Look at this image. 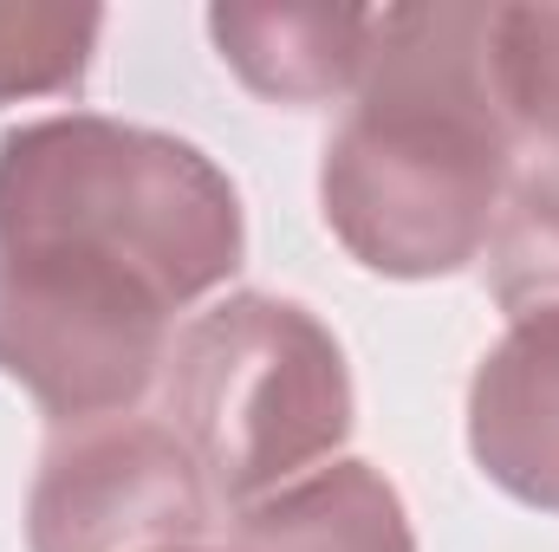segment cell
Returning a JSON list of instances; mask_svg holds the SVG:
<instances>
[{
  "label": "cell",
  "mask_w": 559,
  "mask_h": 552,
  "mask_svg": "<svg viewBox=\"0 0 559 552\" xmlns=\"http://www.w3.org/2000/svg\"><path fill=\"white\" fill-rule=\"evenodd\" d=\"M514 156L495 7H378L371 65L319 163V208L338 248L384 279L462 274L495 241Z\"/></svg>",
  "instance_id": "1"
},
{
  "label": "cell",
  "mask_w": 559,
  "mask_h": 552,
  "mask_svg": "<svg viewBox=\"0 0 559 552\" xmlns=\"http://www.w3.org/2000/svg\"><path fill=\"white\" fill-rule=\"evenodd\" d=\"M248 254L235 182L195 143L59 111L0 137V261L189 312Z\"/></svg>",
  "instance_id": "2"
},
{
  "label": "cell",
  "mask_w": 559,
  "mask_h": 552,
  "mask_svg": "<svg viewBox=\"0 0 559 552\" xmlns=\"http://www.w3.org/2000/svg\"><path fill=\"white\" fill-rule=\"evenodd\" d=\"M163 422L235 507L338 461L352 371L338 338L274 292H228L195 312L163 358Z\"/></svg>",
  "instance_id": "3"
},
{
  "label": "cell",
  "mask_w": 559,
  "mask_h": 552,
  "mask_svg": "<svg viewBox=\"0 0 559 552\" xmlns=\"http://www.w3.org/2000/svg\"><path fill=\"white\" fill-rule=\"evenodd\" d=\"M215 488L169 422L105 416L46 442L26 494L33 552H176L209 540Z\"/></svg>",
  "instance_id": "4"
},
{
  "label": "cell",
  "mask_w": 559,
  "mask_h": 552,
  "mask_svg": "<svg viewBox=\"0 0 559 552\" xmlns=\"http://www.w3.org/2000/svg\"><path fill=\"white\" fill-rule=\"evenodd\" d=\"M163 312L0 261V377H13L59 429L131 416L163 377Z\"/></svg>",
  "instance_id": "5"
},
{
  "label": "cell",
  "mask_w": 559,
  "mask_h": 552,
  "mask_svg": "<svg viewBox=\"0 0 559 552\" xmlns=\"http://www.w3.org/2000/svg\"><path fill=\"white\" fill-rule=\"evenodd\" d=\"M468 455L521 507L559 514V312L508 319L468 384Z\"/></svg>",
  "instance_id": "6"
},
{
  "label": "cell",
  "mask_w": 559,
  "mask_h": 552,
  "mask_svg": "<svg viewBox=\"0 0 559 552\" xmlns=\"http://www.w3.org/2000/svg\"><path fill=\"white\" fill-rule=\"evenodd\" d=\"M222 65L274 105H332L358 92L378 39V7H215Z\"/></svg>",
  "instance_id": "7"
},
{
  "label": "cell",
  "mask_w": 559,
  "mask_h": 552,
  "mask_svg": "<svg viewBox=\"0 0 559 552\" xmlns=\"http://www.w3.org/2000/svg\"><path fill=\"white\" fill-rule=\"evenodd\" d=\"M228 552H417L404 494L371 461H325L248 501Z\"/></svg>",
  "instance_id": "8"
},
{
  "label": "cell",
  "mask_w": 559,
  "mask_h": 552,
  "mask_svg": "<svg viewBox=\"0 0 559 552\" xmlns=\"http://www.w3.org/2000/svg\"><path fill=\"white\" fill-rule=\"evenodd\" d=\"M488 286L508 319L559 312V163L514 169L488 241Z\"/></svg>",
  "instance_id": "9"
},
{
  "label": "cell",
  "mask_w": 559,
  "mask_h": 552,
  "mask_svg": "<svg viewBox=\"0 0 559 552\" xmlns=\"http://www.w3.org/2000/svg\"><path fill=\"white\" fill-rule=\"evenodd\" d=\"M105 33V7L0 0V105L79 92Z\"/></svg>",
  "instance_id": "10"
},
{
  "label": "cell",
  "mask_w": 559,
  "mask_h": 552,
  "mask_svg": "<svg viewBox=\"0 0 559 552\" xmlns=\"http://www.w3.org/2000/svg\"><path fill=\"white\" fill-rule=\"evenodd\" d=\"M501 98L534 163H559V7H495Z\"/></svg>",
  "instance_id": "11"
},
{
  "label": "cell",
  "mask_w": 559,
  "mask_h": 552,
  "mask_svg": "<svg viewBox=\"0 0 559 552\" xmlns=\"http://www.w3.org/2000/svg\"><path fill=\"white\" fill-rule=\"evenodd\" d=\"M176 552H228V547H215V540H195V547H176Z\"/></svg>",
  "instance_id": "12"
}]
</instances>
